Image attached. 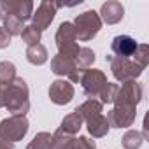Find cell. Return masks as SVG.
<instances>
[{"label": "cell", "mask_w": 149, "mask_h": 149, "mask_svg": "<svg viewBox=\"0 0 149 149\" xmlns=\"http://www.w3.org/2000/svg\"><path fill=\"white\" fill-rule=\"evenodd\" d=\"M4 107L13 116H25L30 111V91L23 77H16L9 86L4 88Z\"/></svg>", "instance_id": "cell-1"}, {"label": "cell", "mask_w": 149, "mask_h": 149, "mask_svg": "<svg viewBox=\"0 0 149 149\" xmlns=\"http://www.w3.org/2000/svg\"><path fill=\"white\" fill-rule=\"evenodd\" d=\"M72 25H74L77 39L83 40V42H88V40L95 39L98 35V32L102 30V19H100L97 11H86V13L76 16Z\"/></svg>", "instance_id": "cell-2"}, {"label": "cell", "mask_w": 149, "mask_h": 149, "mask_svg": "<svg viewBox=\"0 0 149 149\" xmlns=\"http://www.w3.org/2000/svg\"><path fill=\"white\" fill-rule=\"evenodd\" d=\"M56 47H58V54L67 56L70 60H74L79 53V46H77V35L74 30V25L70 21H63L58 30H56Z\"/></svg>", "instance_id": "cell-3"}, {"label": "cell", "mask_w": 149, "mask_h": 149, "mask_svg": "<svg viewBox=\"0 0 149 149\" xmlns=\"http://www.w3.org/2000/svg\"><path fill=\"white\" fill-rule=\"evenodd\" d=\"M28 130H30V123L26 116H9L0 121V139L11 144L23 140Z\"/></svg>", "instance_id": "cell-4"}, {"label": "cell", "mask_w": 149, "mask_h": 149, "mask_svg": "<svg viewBox=\"0 0 149 149\" xmlns=\"http://www.w3.org/2000/svg\"><path fill=\"white\" fill-rule=\"evenodd\" d=\"M105 60L111 61V72L116 81L121 83H128V81H135L137 77H140V74L144 72V68L135 63L130 58H118V56H107Z\"/></svg>", "instance_id": "cell-5"}, {"label": "cell", "mask_w": 149, "mask_h": 149, "mask_svg": "<svg viewBox=\"0 0 149 149\" xmlns=\"http://www.w3.org/2000/svg\"><path fill=\"white\" fill-rule=\"evenodd\" d=\"M107 83V76L98 68H86L81 72L79 84L83 86V91L90 100H98V95Z\"/></svg>", "instance_id": "cell-6"}, {"label": "cell", "mask_w": 149, "mask_h": 149, "mask_svg": "<svg viewBox=\"0 0 149 149\" xmlns=\"http://www.w3.org/2000/svg\"><path fill=\"white\" fill-rule=\"evenodd\" d=\"M142 95H144V90H142V84L140 83H137V81L123 83L121 88L118 90L116 98H114V105L137 109V105L142 100Z\"/></svg>", "instance_id": "cell-7"}, {"label": "cell", "mask_w": 149, "mask_h": 149, "mask_svg": "<svg viewBox=\"0 0 149 149\" xmlns=\"http://www.w3.org/2000/svg\"><path fill=\"white\" fill-rule=\"evenodd\" d=\"M51 72L56 74V76L67 77V81L70 84L79 83V79H81V70L76 67V61L67 58V56H61V54L53 56V60H51Z\"/></svg>", "instance_id": "cell-8"}, {"label": "cell", "mask_w": 149, "mask_h": 149, "mask_svg": "<svg viewBox=\"0 0 149 149\" xmlns=\"http://www.w3.org/2000/svg\"><path fill=\"white\" fill-rule=\"evenodd\" d=\"M65 4L61 2H51V0H42V2L39 4L37 11L32 14V25L37 26L40 32L49 28V25L53 23L54 19V14L60 7H63Z\"/></svg>", "instance_id": "cell-9"}, {"label": "cell", "mask_w": 149, "mask_h": 149, "mask_svg": "<svg viewBox=\"0 0 149 149\" xmlns=\"http://www.w3.org/2000/svg\"><path fill=\"white\" fill-rule=\"evenodd\" d=\"M105 118H107V123H109L111 128H128V126L133 125V121L137 118V109L114 105L107 112Z\"/></svg>", "instance_id": "cell-10"}, {"label": "cell", "mask_w": 149, "mask_h": 149, "mask_svg": "<svg viewBox=\"0 0 149 149\" xmlns=\"http://www.w3.org/2000/svg\"><path fill=\"white\" fill-rule=\"evenodd\" d=\"M74 93H76L74 84H70L67 79H56L49 86V98L56 105H67V104H70L72 98H74Z\"/></svg>", "instance_id": "cell-11"}, {"label": "cell", "mask_w": 149, "mask_h": 149, "mask_svg": "<svg viewBox=\"0 0 149 149\" xmlns=\"http://www.w3.org/2000/svg\"><path fill=\"white\" fill-rule=\"evenodd\" d=\"M0 9L4 14H13L21 21H26L33 14V2L32 0H2Z\"/></svg>", "instance_id": "cell-12"}, {"label": "cell", "mask_w": 149, "mask_h": 149, "mask_svg": "<svg viewBox=\"0 0 149 149\" xmlns=\"http://www.w3.org/2000/svg\"><path fill=\"white\" fill-rule=\"evenodd\" d=\"M139 42L130 35H116L111 42V51L118 58H130L137 51Z\"/></svg>", "instance_id": "cell-13"}, {"label": "cell", "mask_w": 149, "mask_h": 149, "mask_svg": "<svg viewBox=\"0 0 149 149\" xmlns=\"http://www.w3.org/2000/svg\"><path fill=\"white\" fill-rule=\"evenodd\" d=\"M100 19L102 23H107V25H116L123 19L125 16V7L121 2H118V0H109V2L102 4L100 7Z\"/></svg>", "instance_id": "cell-14"}, {"label": "cell", "mask_w": 149, "mask_h": 149, "mask_svg": "<svg viewBox=\"0 0 149 149\" xmlns=\"http://www.w3.org/2000/svg\"><path fill=\"white\" fill-rule=\"evenodd\" d=\"M86 128H88V133L93 137V139H102L109 133V123H107V118L102 114H97V116H91L88 118L86 121Z\"/></svg>", "instance_id": "cell-15"}, {"label": "cell", "mask_w": 149, "mask_h": 149, "mask_svg": "<svg viewBox=\"0 0 149 149\" xmlns=\"http://www.w3.org/2000/svg\"><path fill=\"white\" fill-rule=\"evenodd\" d=\"M81 128H83V118H81L76 111H74V112H70L68 116L63 118V121H61L58 132H61V133H65V135L76 137V135L79 133Z\"/></svg>", "instance_id": "cell-16"}, {"label": "cell", "mask_w": 149, "mask_h": 149, "mask_svg": "<svg viewBox=\"0 0 149 149\" xmlns=\"http://www.w3.org/2000/svg\"><path fill=\"white\" fill-rule=\"evenodd\" d=\"M76 112L83 118V123L88 119V118H91V116H97V114H102L104 112V105L98 102V100H86V102H83L81 105H77L76 107Z\"/></svg>", "instance_id": "cell-17"}, {"label": "cell", "mask_w": 149, "mask_h": 149, "mask_svg": "<svg viewBox=\"0 0 149 149\" xmlns=\"http://www.w3.org/2000/svg\"><path fill=\"white\" fill-rule=\"evenodd\" d=\"M47 49L42 44H35V46H28L26 49V60L32 65H44L47 61Z\"/></svg>", "instance_id": "cell-18"}, {"label": "cell", "mask_w": 149, "mask_h": 149, "mask_svg": "<svg viewBox=\"0 0 149 149\" xmlns=\"http://www.w3.org/2000/svg\"><path fill=\"white\" fill-rule=\"evenodd\" d=\"M26 149H54L53 133H49V132H39L30 140V144L26 146Z\"/></svg>", "instance_id": "cell-19"}, {"label": "cell", "mask_w": 149, "mask_h": 149, "mask_svg": "<svg viewBox=\"0 0 149 149\" xmlns=\"http://www.w3.org/2000/svg\"><path fill=\"white\" fill-rule=\"evenodd\" d=\"M95 53H93V49L91 47H81L79 49V53H77V56L74 58V61H76V67L83 72V70H86V68H90L93 63H95Z\"/></svg>", "instance_id": "cell-20"}, {"label": "cell", "mask_w": 149, "mask_h": 149, "mask_svg": "<svg viewBox=\"0 0 149 149\" xmlns=\"http://www.w3.org/2000/svg\"><path fill=\"white\" fill-rule=\"evenodd\" d=\"M2 23H4V30L11 35V37H14V35H21V32H23V23L25 21H21L19 18H16V16H13V14H4V18H2Z\"/></svg>", "instance_id": "cell-21"}, {"label": "cell", "mask_w": 149, "mask_h": 149, "mask_svg": "<svg viewBox=\"0 0 149 149\" xmlns=\"http://www.w3.org/2000/svg\"><path fill=\"white\" fill-rule=\"evenodd\" d=\"M16 79V67L11 61H0V84L4 88Z\"/></svg>", "instance_id": "cell-22"}, {"label": "cell", "mask_w": 149, "mask_h": 149, "mask_svg": "<svg viewBox=\"0 0 149 149\" xmlns=\"http://www.w3.org/2000/svg\"><path fill=\"white\" fill-rule=\"evenodd\" d=\"M142 142H144L142 133L137 132V130H128L121 139V144H123L125 149H139L142 146Z\"/></svg>", "instance_id": "cell-23"}, {"label": "cell", "mask_w": 149, "mask_h": 149, "mask_svg": "<svg viewBox=\"0 0 149 149\" xmlns=\"http://www.w3.org/2000/svg\"><path fill=\"white\" fill-rule=\"evenodd\" d=\"M40 37H42V32H40L37 26H33V25L25 26L23 32H21V39H23V42H25L26 46L40 44Z\"/></svg>", "instance_id": "cell-24"}, {"label": "cell", "mask_w": 149, "mask_h": 149, "mask_svg": "<svg viewBox=\"0 0 149 149\" xmlns=\"http://www.w3.org/2000/svg\"><path fill=\"white\" fill-rule=\"evenodd\" d=\"M118 90H119L118 84L107 83V84L104 86V90L100 91V95H98V102H100L102 105H105V104H114V98H116V95H118Z\"/></svg>", "instance_id": "cell-25"}, {"label": "cell", "mask_w": 149, "mask_h": 149, "mask_svg": "<svg viewBox=\"0 0 149 149\" xmlns=\"http://www.w3.org/2000/svg\"><path fill=\"white\" fill-rule=\"evenodd\" d=\"M133 61L139 63L142 68L147 67V63H149V46L147 44H139L137 46V51L133 53Z\"/></svg>", "instance_id": "cell-26"}, {"label": "cell", "mask_w": 149, "mask_h": 149, "mask_svg": "<svg viewBox=\"0 0 149 149\" xmlns=\"http://www.w3.org/2000/svg\"><path fill=\"white\" fill-rule=\"evenodd\" d=\"M74 149H97V144H95V140H91L90 137L79 135V137H76Z\"/></svg>", "instance_id": "cell-27"}, {"label": "cell", "mask_w": 149, "mask_h": 149, "mask_svg": "<svg viewBox=\"0 0 149 149\" xmlns=\"http://www.w3.org/2000/svg\"><path fill=\"white\" fill-rule=\"evenodd\" d=\"M11 35L4 30V28H0V49H6V47H9L11 46Z\"/></svg>", "instance_id": "cell-28"}, {"label": "cell", "mask_w": 149, "mask_h": 149, "mask_svg": "<svg viewBox=\"0 0 149 149\" xmlns=\"http://www.w3.org/2000/svg\"><path fill=\"white\" fill-rule=\"evenodd\" d=\"M0 149H14V144H11V142H6V140H2V139H0Z\"/></svg>", "instance_id": "cell-29"}, {"label": "cell", "mask_w": 149, "mask_h": 149, "mask_svg": "<svg viewBox=\"0 0 149 149\" xmlns=\"http://www.w3.org/2000/svg\"><path fill=\"white\" fill-rule=\"evenodd\" d=\"M2 95H4V86L0 84V107H4V98H2Z\"/></svg>", "instance_id": "cell-30"}, {"label": "cell", "mask_w": 149, "mask_h": 149, "mask_svg": "<svg viewBox=\"0 0 149 149\" xmlns=\"http://www.w3.org/2000/svg\"><path fill=\"white\" fill-rule=\"evenodd\" d=\"M2 18H4V13H2V9H0V21H2Z\"/></svg>", "instance_id": "cell-31"}]
</instances>
